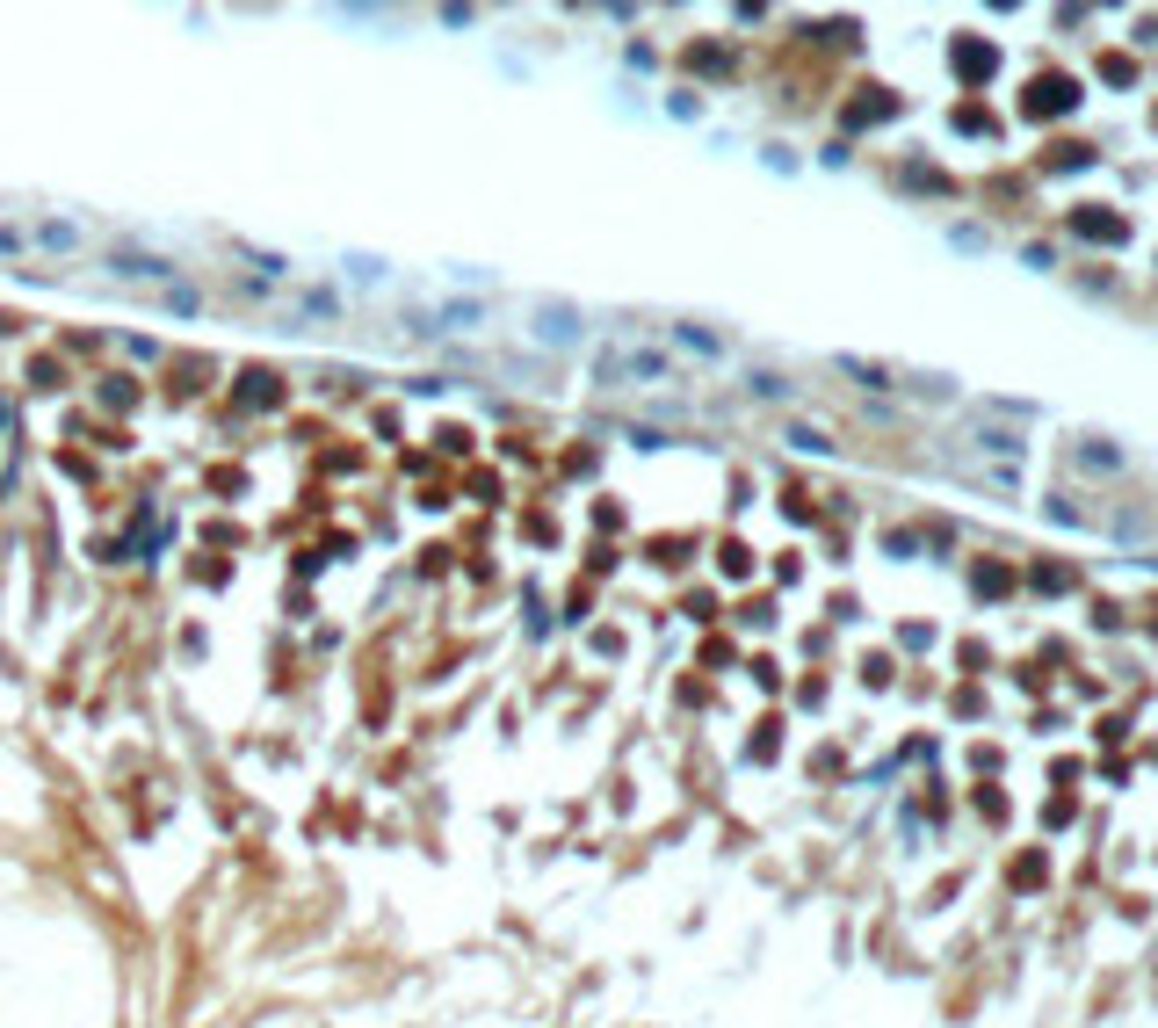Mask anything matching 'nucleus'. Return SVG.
I'll return each mask as SVG.
<instances>
[{"label":"nucleus","instance_id":"f257e3e1","mask_svg":"<svg viewBox=\"0 0 1158 1028\" xmlns=\"http://www.w3.org/2000/svg\"><path fill=\"white\" fill-rule=\"evenodd\" d=\"M666 377H674V362L652 348H601L594 355V384H608V391L616 384H666Z\"/></svg>","mask_w":1158,"mask_h":1028},{"label":"nucleus","instance_id":"f03ea898","mask_svg":"<svg viewBox=\"0 0 1158 1028\" xmlns=\"http://www.w3.org/2000/svg\"><path fill=\"white\" fill-rule=\"evenodd\" d=\"M15 247H37V254H80L87 247V232L73 218H29V225H0V254H15Z\"/></svg>","mask_w":1158,"mask_h":1028},{"label":"nucleus","instance_id":"7ed1b4c3","mask_svg":"<svg viewBox=\"0 0 1158 1028\" xmlns=\"http://www.w3.org/2000/svg\"><path fill=\"white\" fill-rule=\"evenodd\" d=\"M116 276H131V283H174V261L167 254H109Z\"/></svg>","mask_w":1158,"mask_h":1028},{"label":"nucleus","instance_id":"20e7f679","mask_svg":"<svg viewBox=\"0 0 1158 1028\" xmlns=\"http://www.w3.org/2000/svg\"><path fill=\"white\" fill-rule=\"evenodd\" d=\"M529 319H536V334H543V341H579V319H572L565 305H536Z\"/></svg>","mask_w":1158,"mask_h":1028},{"label":"nucleus","instance_id":"39448f33","mask_svg":"<svg viewBox=\"0 0 1158 1028\" xmlns=\"http://www.w3.org/2000/svg\"><path fill=\"white\" fill-rule=\"evenodd\" d=\"M1079 464H1086V471H1122V449H1108V442H1086V449H1079Z\"/></svg>","mask_w":1158,"mask_h":1028},{"label":"nucleus","instance_id":"423d86ee","mask_svg":"<svg viewBox=\"0 0 1158 1028\" xmlns=\"http://www.w3.org/2000/svg\"><path fill=\"white\" fill-rule=\"evenodd\" d=\"M789 442H797V449H811V457H826V449H833V442L818 435V428H789Z\"/></svg>","mask_w":1158,"mask_h":1028}]
</instances>
